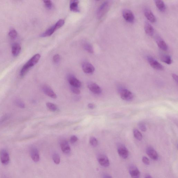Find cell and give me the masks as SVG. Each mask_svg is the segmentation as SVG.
Here are the masks:
<instances>
[{
	"instance_id": "cell-10",
	"label": "cell",
	"mask_w": 178,
	"mask_h": 178,
	"mask_svg": "<svg viewBox=\"0 0 178 178\" xmlns=\"http://www.w3.org/2000/svg\"><path fill=\"white\" fill-rule=\"evenodd\" d=\"M82 69L83 72L87 74L93 73L95 70L94 67L91 64L86 62H83Z\"/></svg>"
},
{
	"instance_id": "cell-12",
	"label": "cell",
	"mask_w": 178,
	"mask_h": 178,
	"mask_svg": "<svg viewBox=\"0 0 178 178\" xmlns=\"http://www.w3.org/2000/svg\"><path fill=\"white\" fill-rule=\"evenodd\" d=\"M88 88L92 93L99 94L102 92V90L98 85L95 83L91 82L88 85Z\"/></svg>"
},
{
	"instance_id": "cell-26",
	"label": "cell",
	"mask_w": 178,
	"mask_h": 178,
	"mask_svg": "<svg viewBox=\"0 0 178 178\" xmlns=\"http://www.w3.org/2000/svg\"><path fill=\"white\" fill-rule=\"evenodd\" d=\"M133 134L135 138L139 140H142V135L141 133L139 131L138 129H134L133 130Z\"/></svg>"
},
{
	"instance_id": "cell-41",
	"label": "cell",
	"mask_w": 178,
	"mask_h": 178,
	"mask_svg": "<svg viewBox=\"0 0 178 178\" xmlns=\"http://www.w3.org/2000/svg\"><path fill=\"white\" fill-rule=\"evenodd\" d=\"M145 178H153L150 175H149V174H147V175H146L145 177Z\"/></svg>"
},
{
	"instance_id": "cell-3",
	"label": "cell",
	"mask_w": 178,
	"mask_h": 178,
	"mask_svg": "<svg viewBox=\"0 0 178 178\" xmlns=\"http://www.w3.org/2000/svg\"><path fill=\"white\" fill-rule=\"evenodd\" d=\"M110 3L109 1H105L101 4L97 10V15L98 18L101 19L106 15L109 8Z\"/></svg>"
},
{
	"instance_id": "cell-32",
	"label": "cell",
	"mask_w": 178,
	"mask_h": 178,
	"mask_svg": "<svg viewBox=\"0 0 178 178\" xmlns=\"http://www.w3.org/2000/svg\"><path fill=\"white\" fill-rule=\"evenodd\" d=\"M60 60V56L58 54L55 55V56H53V62H54L55 63H59Z\"/></svg>"
},
{
	"instance_id": "cell-31",
	"label": "cell",
	"mask_w": 178,
	"mask_h": 178,
	"mask_svg": "<svg viewBox=\"0 0 178 178\" xmlns=\"http://www.w3.org/2000/svg\"><path fill=\"white\" fill-rule=\"evenodd\" d=\"M139 128H140V130L143 132H145L147 131V128L145 124L142 122H140L138 124Z\"/></svg>"
},
{
	"instance_id": "cell-39",
	"label": "cell",
	"mask_w": 178,
	"mask_h": 178,
	"mask_svg": "<svg viewBox=\"0 0 178 178\" xmlns=\"http://www.w3.org/2000/svg\"><path fill=\"white\" fill-rule=\"evenodd\" d=\"M88 108L90 109H93L95 108V105L92 104H89L88 105Z\"/></svg>"
},
{
	"instance_id": "cell-25",
	"label": "cell",
	"mask_w": 178,
	"mask_h": 178,
	"mask_svg": "<svg viewBox=\"0 0 178 178\" xmlns=\"http://www.w3.org/2000/svg\"><path fill=\"white\" fill-rule=\"evenodd\" d=\"M83 48L89 53H92L93 52V49L92 46L88 42H84L83 43Z\"/></svg>"
},
{
	"instance_id": "cell-23",
	"label": "cell",
	"mask_w": 178,
	"mask_h": 178,
	"mask_svg": "<svg viewBox=\"0 0 178 178\" xmlns=\"http://www.w3.org/2000/svg\"><path fill=\"white\" fill-rule=\"evenodd\" d=\"M79 1H71L70 5V8L71 10L74 12H79V8L78 6Z\"/></svg>"
},
{
	"instance_id": "cell-27",
	"label": "cell",
	"mask_w": 178,
	"mask_h": 178,
	"mask_svg": "<svg viewBox=\"0 0 178 178\" xmlns=\"http://www.w3.org/2000/svg\"><path fill=\"white\" fill-rule=\"evenodd\" d=\"M46 105L47 108L51 111L56 112L57 111L58 107L56 105L50 102L47 103Z\"/></svg>"
},
{
	"instance_id": "cell-16",
	"label": "cell",
	"mask_w": 178,
	"mask_h": 178,
	"mask_svg": "<svg viewBox=\"0 0 178 178\" xmlns=\"http://www.w3.org/2000/svg\"><path fill=\"white\" fill-rule=\"evenodd\" d=\"M30 154L33 161L37 162L40 161V157L38 149L36 147H32L30 149Z\"/></svg>"
},
{
	"instance_id": "cell-14",
	"label": "cell",
	"mask_w": 178,
	"mask_h": 178,
	"mask_svg": "<svg viewBox=\"0 0 178 178\" xmlns=\"http://www.w3.org/2000/svg\"><path fill=\"white\" fill-rule=\"evenodd\" d=\"M42 90L46 95L53 99L56 98L57 96L56 94L49 86L47 85H44L42 87Z\"/></svg>"
},
{
	"instance_id": "cell-1",
	"label": "cell",
	"mask_w": 178,
	"mask_h": 178,
	"mask_svg": "<svg viewBox=\"0 0 178 178\" xmlns=\"http://www.w3.org/2000/svg\"><path fill=\"white\" fill-rule=\"evenodd\" d=\"M40 58V54H35L25 64L21 70L20 75L21 77H23L25 75L30 68L38 63Z\"/></svg>"
},
{
	"instance_id": "cell-17",
	"label": "cell",
	"mask_w": 178,
	"mask_h": 178,
	"mask_svg": "<svg viewBox=\"0 0 178 178\" xmlns=\"http://www.w3.org/2000/svg\"><path fill=\"white\" fill-rule=\"evenodd\" d=\"M144 13L145 17L150 22L154 23L156 21L155 16L151 10L148 8H145L144 10Z\"/></svg>"
},
{
	"instance_id": "cell-22",
	"label": "cell",
	"mask_w": 178,
	"mask_h": 178,
	"mask_svg": "<svg viewBox=\"0 0 178 178\" xmlns=\"http://www.w3.org/2000/svg\"><path fill=\"white\" fill-rule=\"evenodd\" d=\"M156 6L161 12H164L166 10V6L164 3L163 1H159V0H156L154 1Z\"/></svg>"
},
{
	"instance_id": "cell-30",
	"label": "cell",
	"mask_w": 178,
	"mask_h": 178,
	"mask_svg": "<svg viewBox=\"0 0 178 178\" xmlns=\"http://www.w3.org/2000/svg\"><path fill=\"white\" fill-rule=\"evenodd\" d=\"M17 32L15 29H13L10 30L8 35L12 39H15L17 36Z\"/></svg>"
},
{
	"instance_id": "cell-8",
	"label": "cell",
	"mask_w": 178,
	"mask_h": 178,
	"mask_svg": "<svg viewBox=\"0 0 178 178\" xmlns=\"http://www.w3.org/2000/svg\"><path fill=\"white\" fill-rule=\"evenodd\" d=\"M67 79L72 86L78 88L81 86V81L75 77L73 75H69L67 77Z\"/></svg>"
},
{
	"instance_id": "cell-20",
	"label": "cell",
	"mask_w": 178,
	"mask_h": 178,
	"mask_svg": "<svg viewBox=\"0 0 178 178\" xmlns=\"http://www.w3.org/2000/svg\"><path fill=\"white\" fill-rule=\"evenodd\" d=\"M145 33L149 36H152L154 34V29L152 26L148 22H146L145 24Z\"/></svg>"
},
{
	"instance_id": "cell-29",
	"label": "cell",
	"mask_w": 178,
	"mask_h": 178,
	"mask_svg": "<svg viewBox=\"0 0 178 178\" xmlns=\"http://www.w3.org/2000/svg\"><path fill=\"white\" fill-rule=\"evenodd\" d=\"M53 159L54 162L56 164H58L60 162V157L58 154L56 153H55L53 154Z\"/></svg>"
},
{
	"instance_id": "cell-21",
	"label": "cell",
	"mask_w": 178,
	"mask_h": 178,
	"mask_svg": "<svg viewBox=\"0 0 178 178\" xmlns=\"http://www.w3.org/2000/svg\"><path fill=\"white\" fill-rule=\"evenodd\" d=\"M21 51V47L19 44L15 43L12 46V53L14 56H18Z\"/></svg>"
},
{
	"instance_id": "cell-4",
	"label": "cell",
	"mask_w": 178,
	"mask_h": 178,
	"mask_svg": "<svg viewBox=\"0 0 178 178\" xmlns=\"http://www.w3.org/2000/svg\"><path fill=\"white\" fill-rule=\"evenodd\" d=\"M147 59L149 65L153 68L159 70H162L163 67L157 60L151 56H147Z\"/></svg>"
},
{
	"instance_id": "cell-13",
	"label": "cell",
	"mask_w": 178,
	"mask_h": 178,
	"mask_svg": "<svg viewBox=\"0 0 178 178\" xmlns=\"http://www.w3.org/2000/svg\"><path fill=\"white\" fill-rule=\"evenodd\" d=\"M98 161L101 165L105 167H108L110 165V162L107 156L104 154H100L97 158Z\"/></svg>"
},
{
	"instance_id": "cell-37",
	"label": "cell",
	"mask_w": 178,
	"mask_h": 178,
	"mask_svg": "<svg viewBox=\"0 0 178 178\" xmlns=\"http://www.w3.org/2000/svg\"><path fill=\"white\" fill-rule=\"evenodd\" d=\"M16 104L17 106L21 108H24V104L22 102L19 100H17L16 101Z\"/></svg>"
},
{
	"instance_id": "cell-33",
	"label": "cell",
	"mask_w": 178,
	"mask_h": 178,
	"mask_svg": "<svg viewBox=\"0 0 178 178\" xmlns=\"http://www.w3.org/2000/svg\"><path fill=\"white\" fill-rule=\"evenodd\" d=\"M71 90H72V91L73 93L77 94V95H78V94L81 93V91H80L79 88L72 86Z\"/></svg>"
},
{
	"instance_id": "cell-38",
	"label": "cell",
	"mask_w": 178,
	"mask_h": 178,
	"mask_svg": "<svg viewBox=\"0 0 178 178\" xmlns=\"http://www.w3.org/2000/svg\"><path fill=\"white\" fill-rule=\"evenodd\" d=\"M172 77L176 82L178 83V76L177 75L175 74H172Z\"/></svg>"
},
{
	"instance_id": "cell-18",
	"label": "cell",
	"mask_w": 178,
	"mask_h": 178,
	"mask_svg": "<svg viewBox=\"0 0 178 178\" xmlns=\"http://www.w3.org/2000/svg\"><path fill=\"white\" fill-rule=\"evenodd\" d=\"M156 44L163 51H167L168 49V46L164 40L161 37H156Z\"/></svg>"
},
{
	"instance_id": "cell-6",
	"label": "cell",
	"mask_w": 178,
	"mask_h": 178,
	"mask_svg": "<svg viewBox=\"0 0 178 178\" xmlns=\"http://www.w3.org/2000/svg\"><path fill=\"white\" fill-rule=\"evenodd\" d=\"M122 16L127 22L130 23L134 22L135 18L133 12L131 10L124 9L122 11Z\"/></svg>"
},
{
	"instance_id": "cell-40",
	"label": "cell",
	"mask_w": 178,
	"mask_h": 178,
	"mask_svg": "<svg viewBox=\"0 0 178 178\" xmlns=\"http://www.w3.org/2000/svg\"><path fill=\"white\" fill-rule=\"evenodd\" d=\"M104 178H113L111 176L108 175V174H105L104 176Z\"/></svg>"
},
{
	"instance_id": "cell-34",
	"label": "cell",
	"mask_w": 178,
	"mask_h": 178,
	"mask_svg": "<svg viewBox=\"0 0 178 178\" xmlns=\"http://www.w3.org/2000/svg\"><path fill=\"white\" fill-rule=\"evenodd\" d=\"M44 5L47 8L49 9H51L52 8L53 4L52 2L51 1H44Z\"/></svg>"
},
{
	"instance_id": "cell-7",
	"label": "cell",
	"mask_w": 178,
	"mask_h": 178,
	"mask_svg": "<svg viewBox=\"0 0 178 178\" xmlns=\"http://www.w3.org/2000/svg\"><path fill=\"white\" fill-rule=\"evenodd\" d=\"M120 95L122 99L126 101H132L134 98L133 93L127 89L122 90L121 92Z\"/></svg>"
},
{
	"instance_id": "cell-2",
	"label": "cell",
	"mask_w": 178,
	"mask_h": 178,
	"mask_svg": "<svg viewBox=\"0 0 178 178\" xmlns=\"http://www.w3.org/2000/svg\"><path fill=\"white\" fill-rule=\"evenodd\" d=\"M65 21L63 19L58 20L54 26L49 28L44 33L40 35V37H46L51 36L56 30L59 29L65 24Z\"/></svg>"
},
{
	"instance_id": "cell-9",
	"label": "cell",
	"mask_w": 178,
	"mask_h": 178,
	"mask_svg": "<svg viewBox=\"0 0 178 178\" xmlns=\"http://www.w3.org/2000/svg\"><path fill=\"white\" fill-rule=\"evenodd\" d=\"M0 158L1 161L3 164L8 165L9 163L10 157L8 152L5 149H2L0 152Z\"/></svg>"
},
{
	"instance_id": "cell-36",
	"label": "cell",
	"mask_w": 178,
	"mask_h": 178,
	"mask_svg": "<svg viewBox=\"0 0 178 178\" xmlns=\"http://www.w3.org/2000/svg\"><path fill=\"white\" fill-rule=\"evenodd\" d=\"M78 140V138L76 136H75V135H73V136H72V137H71L70 139V141L71 143L72 144L76 143V142Z\"/></svg>"
},
{
	"instance_id": "cell-24",
	"label": "cell",
	"mask_w": 178,
	"mask_h": 178,
	"mask_svg": "<svg viewBox=\"0 0 178 178\" xmlns=\"http://www.w3.org/2000/svg\"><path fill=\"white\" fill-rule=\"evenodd\" d=\"M161 59L163 62L168 65H170L172 63V58L170 56L168 55H161Z\"/></svg>"
},
{
	"instance_id": "cell-5",
	"label": "cell",
	"mask_w": 178,
	"mask_h": 178,
	"mask_svg": "<svg viewBox=\"0 0 178 178\" xmlns=\"http://www.w3.org/2000/svg\"><path fill=\"white\" fill-rule=\"evenodd\" d=\"M117 151L119 156L123 159H126L129 156V152L126 147L122 144H119L117 146Z\"/></svg>"
},
{
	"instance_id": "cell-11",
	"label": "cell",
	"mask_w": 178,
	"mask_h": 178,
	"mask_svg": "<svg viewBox=\"0 0 178 178\" xmlns=\"http://www.w3.org/2000/svg\"><path fill=\"white\" fill-rule=\"evenodd\" d=\"M130 175L132 178H140V173L139 170L134 165H131L129 168Z\"/></svg>"
},
{
	"instance_id": "cell-19",
	"label": "cell",
	"mask_w": 178,
	"mask_h": 178,
	"mask_svg": "<svg viewBox=\"0 0 178 178\" xmlns=\"http://www.w3.org/2000/svg\"><path fill=\"white\" fill-rule=\"evenodd\" d=\"M60 147L62 152L64 154H70L71 152V149L68 142L65 140H63L60 142Z\"/></svg>"
},
{
	"instance_id": "cell-28",
	"label": "cell",
	"mask_w": 178,
	"mask_h": 178,
	"mask_svg": "<svg viewBox=\"0 0 178 178\" xmlns=\"http://www.w3.org/2000/svg\"><path fill=\"white\" fill-rule=\"evenodd\" d=\"M90 145L93 147H96L98 145V141L95 137H91L90 140Z\"/></svg>"
},
{
	"instance_id": "cell-35",
	"label": "cell",
	"mask_w": 178,
	"mask_h": 178,
	"mask_svg": "<svg viewBox=\"0 0 178 178\" xmlns=\"http://www.w3.org/2000/svg\"><path fill=\"white\" fill-rule=\"evenodd\" d=\"M142 161L145 164L147 165H149L150 163L149 160L146 156H144L142 158Z\"/></svg>"
},
{
	"instance_id": "cell-15",
	"label": "cell",
	"mask_w": 178,
	"mask_h": 178,
	"mask_svg": "<svg viewBox=\"0 0 178 178\" xmlns=\"http://www.w3.org/2000/svg\"><path fill=\"white\" fill-rule=\"evenodd\" d=\"M147 154L151 159L157 161L158 159V155L156 151L152 147H149L146 149Z\"/></svg>"
}]
</instances>
